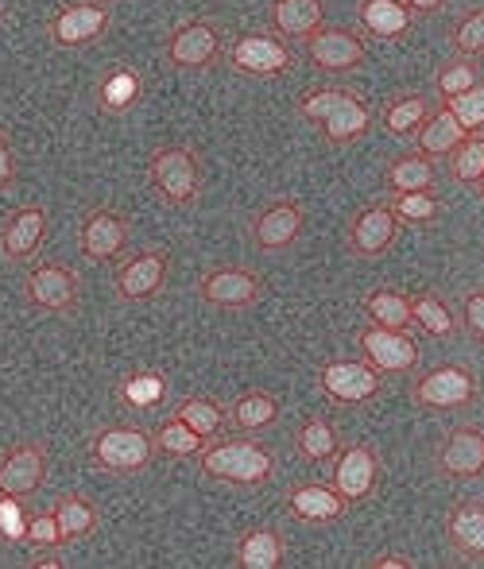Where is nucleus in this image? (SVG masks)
I'll return each instance as SVG.
<instances>
[{
	"mask_svg": "<svg viewBox=\"0 0 484 569\" xmlns=\"http://www.w3.org/2000/svg\"><path fill=\"white\" fill-rule=\"evenodd\" d=\"M298 117L322 128L329 143H357L373 128V109L345 86H314L298 98Z\"/></svg>",
	"mask_w": 484,
	"mask_h": 569,
	"instance_id": "obj_1",
	"label": "nucleus"
},
{
	"mask_svg": "<svg viewBox=\"0 0 484 569\" xmlns=\"http://www.w3.org/2000/svg\"><path fill=\"white\" fill-rule=\"evenodd\" d=\"M198 465L209 480H221V485H237V488H256L268 485L276 461L264 450L260 442H248V438H233V442H217V446H201Z\"/></svg>",
	"mask_w": 484,
	"mask_h": 569,
	"instance_id": "obj_2",
	"label": "nucleus"
},
{
	"mask_svg": "<svg viewBox=\"0 0 484 569\" xmlns=\"http://www.w3.org/2000/svg\"><path fill=\"white\" fill-rule=\"evenodd\" d=\"M90 457L97 469L132 477V472H144L156 461V438L140 427H105L93 435Z\"/></svg>",
	"mask_w": 484,
	"mask_h": 569,
	"instance_id": "obj_3",
	"label": "nucleus"
},
{
	"mask_svg": "<svg viewBox=\"0 0 484 569\" xmlns=\"http://www.w3.org/2000/svg\"><path fill=\"white\" fill-rule=\"evenodd\" d=\"M148 179L171 206H194L201 194L198 156H194L190 148H182V143H167V148H159L156 156H151Z\"/></svg>",
	"mask_w": 484,
	"mask_h": 569,
	"instance_id": "obj_4",
	"label": "nucleus"
},
{
	"mask_svg": "<svg viewBox=\"0 0 484 569\" xmlns=\"http://www.w3.org/2000/svg\"><path fill=\"white\" fill-rule=\"evenodd\" d=\"M225 59L245 78H279L290 67V47L271 31H245L229 43Z\"/></svg>",
	"mask_w": 484,
	"mask_h": 569,
	"instance_id": "obj_5",
	"label": "nucleus"
},
{
	"mask_svg": "<svg viewBox=\"0 0 484 569\" xmlns=\"http://www.w3.org/2000/svg\"><path fill=\"white\" fill-rule=\"evenodd\" d=\"M303 51H306V59H310L318 70H326V74L357 70L360 62L368 59V47L357 31L353 28H326V23L303 39Z\"/></svg>",
	"mask_w": 484,
	"mask_h": 569,
	"instance_id": "obj_6",
	"label": "nucleus"
},
{
	"mask_svg": "<svg viewBox=\"0 0 484 569\" xmlns=\"http://www.w3.org/2000/svg\"><path fill=\"white\" fill-rule=\"evenodd\" d=\"M318 380H322V391H326L334 403H345V407L373 403L384 388L381 372H376L368 360H329V365H322Z\"/></svg>",
	"mask_w": 484,
	"mask_h": 569,
	"instance_id": "obj_7",
	"label": "nucleus"
},
{
	"mask_svg": "<svg viewBox=\"0 0 484 569\" xmlns=\"http://www.w3.org/2000/svg\"><path fill=\"white\" fill-rule=\"evenodd\" d=\"M411 399L426 411H457L477 399V380L457 365H438L411 388Z\"/></svg>",
	"mask_w": 484,
	"mask_h": 569,
	"instance_id": "obj_8",
	"label": "nucleus"
},
{
	"mask_svg": "<svg viewBox=\"0 0 484 569\" xmlns=\"http://www.w3.org/2000/svg\"><path fill=\"white\" fill-rule=\"evenodd\" d=\"M225 43L217 23L209 20H187L171 31L167 39V62L179 70H209L217 59H221Z\"/></svg>",
	"mask_w": 484,
	"mask_h": 569,
	"instance_id": "obj_9",
	"label": "nucleus"
},
{
	"mask_svg": "<svg viewBox=\"0 0 484 569\" xmlns=\"http://www.w3.org/2000/svg\"><path fill=\"white\" fill-rule=\"evenodd\" d=\"M198 295L217 310H248L260 302L264 279L248 268H214L198 279Z\"/></svg>",
	"mask_w": 484,
	"mask_h": 569,
	"instance_id": "obj_10",
	"label": "nucleus"
},
{
	"mask_svg": "<svg viewBox=\"0 0 484 569\" xmlns=\"http://www.w3.org/2000/svg\"><path fill=\"white\" fill-rule=\"evenodd\" d=\"M23 295L36 310L70 315L78 307V276L67 263H36L23 279Z\"/></svg>",
	"mask_w": 484,
	"mask_h": 569,
	"instance_id": "obj_11",
	"label": "nucleus"
},
{
	"mask_svg": "<svg viewBox=\"0 0 484 569\" xmlns=\"http://www.w3.org/2000/svg\"><path fill=\"white\" fill-rule=\"evenodd\" d=\"M167 271H171V256L164 248H144L132 260H125L117 268V295L125 302H144L151 295L164 291Z\"/></svg>",
	"mask_w": 484,
	"mask_h": 569,
	"instance_id": "obj_12",
	"label": "nucleus"
},
{
	"mask_svg": "<svg viewBox=\"0 0 484 569\" xmlns=\"http://www.w3.org/2000/svg\"><path fill=\"white\" fill-rule=\"evenodd\" d=\"M105 28H109V8L101 0H82V4H67L62 12H55L47 36L55 47H86L101 39Z\"/></svg>",
	"mask_w": 484,
	"mask_h": 569,
	"instance_id": "obj_13",
	"label": "nucleus"
},
{
	"mask_svg": "<svg viewBox=\"0 0 484 569\" xmlns=\"http://www.w3.org/2000/svg\"><path fill=\"white\" fill-rule=\"evenodd\" d=\"M47 480V450L39 442H20L0 461V496L28 500L43 488Z\"/></svg>",
	"mask_w": 484,
	"mask_h": 569,
	"instance_id": "obj_14",
	"label": "nucleus"
},
{
	"mask_svg": "<svg viewBox=\"0 0 484 569\" xmlns=\"http://www.w3.org/2000/svg\"><path fill=\"white\" fill-rule=\"evenodd\" d=\"M329 485L342 492L345 503H365L381 485V461H376V453L368 446H349V450L337 453Z\"/></svg>",
	"mask_w": 484,
	"mask_h": 569,
	"instance_id": "obj_15",
	"label": "nucleus"
},
{
	"mask_svg": "<svg viewBox=\"0 0 484 569\" xmlns=\"http://www.w3.org/2000/svg\"><path fill=\"white\" fill-rule=\"evenodd\" d=\"M360 352L376 372H411L418 365V341L407 330H384V326H368L360 333Z\"/></svg>",
	"mask_w": 484,
	"mask_h": 569,
	"instance_id": "obj_16",
	"label": "nucleus"
},
{
	"mask_svg": "<svg viewBox=\"0 0 484 569\" xmlns=\"http://www.w3.org/2000/svg\"><path fill=\"white\" fill-rule=\"evenodd\" d=\"M78 244H82L86 260L93 263L117 260L128 244V218H120L117 210H90L82 221V232H78Z\"/></svg>",
	"mask_w": 484,
	"mask_h": 569,
	"instance_id": "obj_17",
	"label": "nucleus"
},
{
	"mask_svg": "<svg viewBox=\"0 0 484 569\" xmlns=\"http://www.w3.org/2000/svg\"><path fill=\"white\" fill-rule=\"evenodd\" d=\"M395 232H399V218L392 213V206L381 202V206H368L353 218V229H349V248L353 256L360 260H376L384 256L387 248L395 244Z\"/></svg>",
	"mask_w": 484,
	"mask_h": 569,
	"instance_id": "obj_18",
	"label": "nucleus"
},
{
	"mask_svg": "<svg viewBox=\"0 0 484 569\" xmlns=\"http://www.w3.org/2000/svg\"><path fill=\"white\" fill-rule=\"evenodd\" d=\"M438 469L454 480H477L484 477V430L477 427H454L438 450Z\"/></svg>",
	"mask_w": 484,
	"mask_h": 569,
	"instance_id": "obj_19",
	"label": "nucleus"
},
{
	"mask_svg": "<svg viewBox=\"0 0 484 569\" xmlns=\"http://www.w3.org/2000/svg\"><path fill=\"white\" fill-rule=\"evenodd\" d=\"M47 237V210L43 206H23L8 218L4 232H0V256L8 263H28L39 252Z\"/></svg>",
	"mask_w": 484,
	"mask_h": 569,
	"instance_id": "obj_20",
	"label": "nucleus"
},
{
	"mask_svg": "<svg viewBox=\"0 0 484 569\" xmlns=\"http://www.w3.org/2000/svg\"><path fill=\"white\" fill-rule=\"evenodd\" d=\"M298 237H303V210H298V202H271L264 213H256L253 244L260 252H284Z\"/></svg>",
	"mask_w": 484,
	"mask_h": 569,
	"instance_id": "obj_21",
	"label": "nucleus"
},
{
	"mask_svg": "<svg viewBox=\"0 0 484 569\" xmlns=\"http://www.w3.org/2000/svg\"><path fill=\"white\" fill-rule=\"evenodd\" d=\"M345 508L349 503L342 500L334 485H298L287 496V511L298 523H334V519L345 516Z\"/></svg>",
	"mask_w": 484,
	"mask_h": 569,
	"instance_id": "obj_22",
	"label": "nucleus"
},
{
	"mask_svg": "<svg viewBox=\"0 0 484 569\" xmlns=\"http://www.w3.org/2000/svg\"><path fill=\"white\" fill-rule=\"evenodd\" d=\"M357 20H360V28L381 39V43H399L411 31V23H415V12H411L403 0H360Z\"/></svg>",
	"mask_w": 484,
	"mask_h": 569,
	"instance_id": "obj_23",
	"label": "nucleus"
},
{
	"mask_svg": "<svg viewBox=\"0 0 484 569\" xmlns=\"http://www.w3.org/2000/svg\"><path fill=\"white\" fill-rule=\"evenodd\" d=\"M271 31L290 39H306L310 31L322 28L326 20V4L322 0H271Z\"/></svg>",
	"mask_w": 484,
	"mask_h": 569,
	"instance_id": "obj_24",
	"label": "nucleus"
},
{
	"mask_svg": "<svg viewBox=\"0 0 484 569\" xmlns=\"http://www.w3.org/2000/svg\"><path fill=\"white\" fill-rule=\"evenodd\" d=\"M287 558V542L271 527H256L237 542V566L240 569H279Z\"/></svg>",
	"mask_w": 484,
	"mask_h": 569,
	"instance_id": "obj_25",
	"label": "nucleus"
},
{
	"mask_svg": "<svg viewBox=\"0 0 484 569\" xmlns=\"http://www.w3.org/2000/svg\"><path fill=\"white\" fill-rule=\"evenodd\" d=\"M229 427L240 430V435H260V430L276 427L279 419V399L268 396V391H248V396H240L237 403L229 407Z\"/></svg>",
	"mask_w": 484,
	"mask_h": 569,
	"instance_id": "obj_26",
	"label": "nucleus"
},
{
	"mask_svg": "<svg viewBox=\"0 0 484 569\" xmlns=\"http://www.w3.org/2000/svg\"><path fill=\"white\" fill-rule=\"evenodd\" d=\"M415 136H418V151L434 159V156H450V151H454L470 132H465V128L457 124V117L442 106L438 113H431L423 120V128H418Z\"/></svg>",
	"mask_w": 484,
	"mask_h": 569,
	"instance_id": "obj_27",
	"label": "nucleus"
},
{
	"mask_svg": "<svg viewBox=\"0 0 484 569\" xmlns=\"http://www.w3.org/2000/svg\"><path fill=\"white\" fill-rule=\"evenodd\" d=\"M446 535H450V542H454L457 555L484 558V508L481 503H462V508H454V516H450V523H446Z\"/></svg>",
	"mask_w": 484,
	"mask_h": 569,
	"instance_id": "obj_28",
	"label": "nucleus"
},
{
	"mask_svg": "<svg viewBox=\"0 0 484 569\" xmlns=\"http://www.w3.org/2000/svg\"><path fill=\"white\" fill-rule=\"evenodd\" d=\"M384 179H387V187H392V194H407V190H434L438 171H434L431 156L411 151V156H399L392 167H387Z\"/></svg>",
	"mask_w": 484,
	"mask_h": 569,
	"instance_id": "obj_29",
	"label": "nucleus"
},
{
	"mask_svg": "<svg viewBox=\"0 0 484 569\" xmlns=\"http://www.w3.org/2000/svg\"><path fill=\"white\" fill-rule=\"evenodd\" d=\"M140 98H144V78L136 74L132 67H117V70H109V78L101 82L97 106H101V113H125V109H132Z\"/></svg>",
	"mask_w": 484,
	"mask_h": 569,
	"instance_id": "obj_30",
	"label": "nucleus"
},
{
	"mask_svg": "<svg viewBox=\"0 0 484 569\" xmlns=\"http://www.w3.org/2000/svg\"><path fill=\"white\" fill-rule=\"evenodd\" d=\"M365 315L373 326H384V330H407L415 318H411V299L395 287H381L365 299Z\"/></svg>",
	"mask_w": 484,
	"mask_h": 569,
	"instance_id": "obj_31",
	"label": "nucleus"
},
{
	"mask_svg": "<svg viewBox=\"0 0 484 569\" xmlns=\"http://www.w3.org/2000/svg\"><path fill=\"white\" fill-rule=\"evenodd\" d=\"M51 511H55V523H59L62 547H67V542L86 539L90 531H97V508L86 500V496H62Z\"/></svg>",
	"mask_w": 484,
	"mask_h": 569,
	"instance_id": "obj_32",
	"label": "nucleus"
},
{
	"mask_svg": "<svg viewBox=\"0 0 484 569\" xmlns=\"http://www.w3.org/2000/svg\"><path fill=\"white\" fill-rule=\"evenodd\" d=\"M295 446L306 461L322 465V461H329V457H337V450H342V438H337V427L329 419H310V422L298 427Z\"/></svg>",
	"mask_w": 484,
	"mask_h": 569,
	"instance_id": "obj_33",
	"label": "nucleus"
},
{
	"mask_svg": "<svg viewBox=\"0 0 484 569\" xmlns=\"http://www.w3.org/2000/svg\"><path fill=\"white\" fill-rule=\"evenodd\" d=\"M426 117H431V101H426L423 93H403V98L387 101L384 128L392 136H415Z\"/></svg>",
	"mask_w": 484,
	"mask_h": 569,
	"instance_id": "obj_34",
	"label": "nucleus"
},
{
	"mask_svg": "<svg viewBox=\"0 0 484 569\" xmlns=\"http://www.w3.org/2000/svg\"><path fill=\"white\" fill-rule=\"evenodd\" d=\"M175 419L187 422L198 438H217L225 427H229V419H225V407L214 403V399H182L179 411H175Z\"/></svg>",
	"mask_w": 484,
	"mask_h": 569,
	"instance_id": "obj_35",
	"label": "nucleus"
},
{
	"mask_svg": "<svg viewBox=\"0 0 484 569\" xmlns=\"http://www.w3.org/2000/svg\"><path fill=\"white\" fill-rule=\"evenodd\" d=\"M411 318H415V322L423 326V333H431V338H454V330H457L450 307L431 291H418L415 299H411Z\"/></svg>",
	"mask_w": 484,
	"mask_h": 569,
	"instance_id": "obj_36",
	"label": "nucleus"
},
{
	"mask_svg": "<svg viewBox=\"0 0 484 569\" xmlns=\"http://www.w3.org/2000/svg\"><path fill=\"white\" fill-rule=\"evenodd\" d=\"M392 213L407 226H434L442 213V202L431 194V190H407V194H395L392 202Z\"/></svg>",
	"mask_w": 484,
	"mask_h": 569,
	"instance_id": "obj_37",
	"label": "nucleus"
},
{
	"mask_svg": "<svg viewBox=\"0 0 484 569\" xmlns=\"http://www.w3.org/2000/svg\"><path fill=\"white\" fill-rule=\"evenodd\" d=\"M450 174L465 187H477V179L484 174V136L470 132L454 151H450Z\"/></svg>",
	"mask_w": 484,
	"mask_h": 569,
	"instance_id": "obj_38",
	"label": "nucleus"
},
{
	"mask_svg": "<svg viewBox=\"0 0 484 569\" xmlns=\"http://www.w3.org/2000/svg\"><path fill=\"white\" fill-rule=\"evenodd\" d=\"M151 438H156V453H167V457H198L201 446H206V438H198L187 422H179L175 415Z\"/></svg>",
	"mask_w": 484,
	"mask_h": 569,
	"instance_id": "obj_39",
	"label": "nucleus"
},
{
	"mask_svg": "<svg viewBox=\"0 0 484 569\" xmlns=\"http://www.w3.org/2000/svg\"><path fill=\"white\" fill-rule=\"evenodd\" d=\"M164 396H167V383L159 372H136L120 383V399L132 407H156Z\"/></svg>",
	"mask_w": 484,
	"mask_h": 569,
	"instance_id": "obj_40",
	"label": "nucleus"
},
{
	"mask_svg": "<svg viewBox=\"0 0 484 569\" xmlns=\"http://www.w3.org/2000/svg\"><path fill=\"white\" fill-rule=\"evenodd\" d=\"M477 82H481V78H477V62H473V59L446 62V67L438 70V78H434V86H438L442 101L457 98V93H465L470 86H477Z\"/></svg>",
	"mask_w": 484,
	"mask_h": 569,
	"instance_id": "obj_41",
	"label": "nucleus"
},
{
	"mask_svg": "<svg viewBox=\"0 0 484 569\" xmlns=\"http://www.w3.org/2000/svg\"><path fill=\"white\" fill-rule=\"evenodd\" d=\"M23 547L39 550V555H51V550H62V535H59V523H55V511H39V516L28 519L23 527Z\"/></svg>",
	"mask_w": 484,
	"mask_h": 569,
	"instance_id": "obj_42",
	"label": "nucleus"
},
{
	"mask_svg": "<svg viewBox=\"0 0 484 569\" xmlns=\"http://www.w3.org/2000/svg\"><path fill=\"white\" fill-rule=\"evenodd\" d=\"M446 109L457 117V124H462L465 132H477V128H484V82L470 86V90L457 93V98H450Z\"/></svg>",
	"mask_w": 484,
	"mask_h": 569,
	"instance_id": "obj_43",
	"label": "nucleus"
},
{
	"mask_svg": "<svg viewBox=\"0 0 484 569\" xmlns=\"http://www.w3.org/2000/svg\"><path fill=\"white\" fill-rule=\"evenodd\" d=\"M454 47L462 59H484V8H477V12H470L462 23L454 28Z\"/></svg>",
	"mask_w": 484,
	"mask_h": 569,
	"instance_id": "obj_44",
	"label": "nucleus"
},
{
	"mask_svg": "<svg viewBox=\"0 0 484 569\" xmlns=\"http://www.w3.org/2000/svg\"><path fill=\"white\" fill-rule=\"evenodd\" d=\"M23 527H28V519H23V500L0 496V535H4L8 542H20Z\"/></svg>",
	"mask_w": 484,
	"mask_h": 569,
	"instance_id": "obj_45",
	"label": "nucleus"
},
{
	"mask_svg": "<svg viewBox=\"0 0 484 569\" xmlns=\"http://www.w3.org/2000/svg\"><path fill=\"white\" fill-rule=\"evenodd\" d=\"M462 322L470 330V338L484 345V291H470L462 302Z\"/></svg>",
	"mask_w": 484,
	"mask_h": 569,
	"instance_id": "obj_46",
	"label": "nucleus"
},
{
	"mask_svg": "<svg viewBox=\"0 0 484 569\" xmlns=\"http://www.w3.org/2000/svg\"><path fill=\"white\" fill-rule=\"evenodd\" d=\"M12 179H16V156H12V143H8V136L0 132V190H4Z\"/></svg>",
	"mask_w": 484,
	"mask_h": 569,
	"instance_id": "obj_47",
	"label": "nucleus"
},
{
	"mask_svg": "<svg viewBox=\"0 0 484 569\" xmlns=\"http://www.w3.org/2000/svg\"><path fill=\"white\" fill-rule=\"evenodd\" d=\"M368 566H373V569H411L415 562H411V558H403V555H376Z\"/></svg>",
	"mask_w": 484,
	"mask_h": 569,
	"instance_id": "obj_48",
	"label": "nucleus"
},
{
	"mask_svg": "<svg viewBox=\"0 0 484 569\" xmlns=\"http://www.w3.org/2000/svg\"><path fill=\"white\" fill-rule=\"evenodd\" d=\"M403 4H407L415 16H434L442 4H446V0H403Z\"/></svg>",
	"mask_w": 484,
	"mask_h": 569,
	"instance_id": "obj_49",
	"label": "nucleus"
},
{
	"mask_svg": "<svg viewBox=\"0 0 484 569\" xmlns=\"http://www.w3.org/2000/svg\"><path fill=\"white\" fill-rule=\"evenodd\" d=\"M477 190H481V198H484V174H481V179H477Z\"/></svg>",
	"mask_w": 484,
	"mask_h": 569,
	"instance_id": "obj_50",
	"label": "nucleus"
},
{
	"mask_svg": "<svg viewBox=\"0 0 484 569\" xmlns=\"http://www.w3.org/2000/svg\"><path fill=\"white\" fill-rule=\"evenodd\" d=\"M0 20H4V8H0Z\"/></svg>",
	"mask_w": 484,
	"mask_h": 569,
	"instance_id": "obj_51",
	"label": "nucleus"
}]
</instances>
